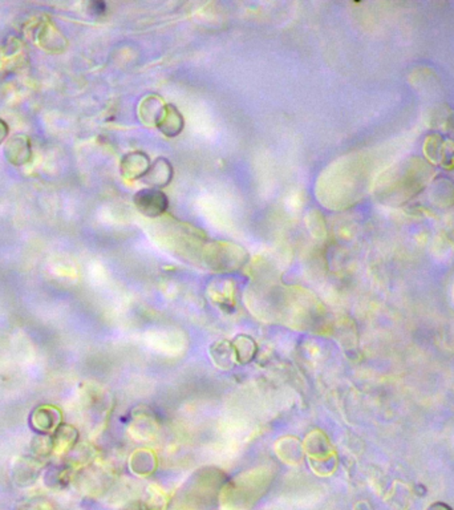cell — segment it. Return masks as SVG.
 <instances>
[{"label": "cell", "mask_w": 454, "mask_h": 510, "mask_svg": "<svg viewBox=\"0 0 454 510\" xmlns=\"http://www.w3.org/2000/svg\"><path fill=\"white\" fill-rule=\"evenodd\" d=\"M134 203L144 216L148 217L161 216L168 209V198L155 189L140 190L134 196Z\"/></svg>", "instance_id": "obj_1"}, {"label": "cell", "mask_w": 454, "mask_h": 510, "mask_svg": "<svg viewBox=\"0 0 454 510\" xmlns=\"http://www.w3.org/2000/svg\"><path fill=\"white\" fill-rule=\"evenodd\" d=\"M155 124L161 132L166 136H177L184 128V120L181 113L173 105H165L161 108L155 118Z\"/></svg>", "instance_id": "obj_2"}, {"label": "cell", "mask_w": 454, "mask_h": 510, "mask_svg": "<svg viewBox=\"0 0 454 510\" xmlns=\"http://www.w3.org/2000/svg\"><path fill=\"white\" fill-rule=\"evenodd\" d=\"M171 164L165 158H158L154 161V164L149 166L148 172L142 179L149 184L151 186H165L169 184L171 179Z\"/></svg>", "instance_id": "obj_3"}, {"label": "cell", "mask_w": 454, "mask_h": 510, "mask_svg": "<svg viewBox=\"0 0 454 510\" xmlns=\"http://www.w3.org/2000/svg\"><path fill=\"white\" fill-rule=\"evenodd\" d=\"M151 166L149 158L141 152H134L124 158V172H129L131 178H142Z\"/></svg>", "instance_id": "obj_4"}, {"label": "cell", "mask_w": 454, "mask_h": 510, "mask_svg": "<svg viewBox=\"0 0 454 510\" xmlns=\"http://www.w3.org/2000/svg\"><path fill=\"white\" fill-rule=\"evenodd\" d=\"M428 510H452L448 505H444V504H440V502H437V504H435V505H432L431 508Z\"/></svg>", "instance_id": "obj_5"}]
</instances>
